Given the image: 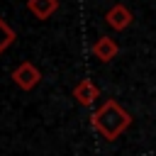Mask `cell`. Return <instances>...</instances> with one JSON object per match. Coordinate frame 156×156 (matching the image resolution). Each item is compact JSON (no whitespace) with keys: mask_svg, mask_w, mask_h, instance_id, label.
I'll return each instance as SVG.
<instances>
[{"mask_svg":"<svg viewBox=\"0 0 156 156\" xmlns=\"http://www.w3.org/2000/svg\"><path fill=\"white\" fill-rule=\"evenodd\" d=\"M90 124L93 129L107 139V141H115L117 136H122L129 127H132V115L117 102V100H105L93 115H90Z\"/></svg>","mask_w":156,"mask_h":156,"instance_id":"6da1fadb","label":"cell"},{"mask_svg":"<svg viewBox=\"0 0 156 156\" xmlns=\"http://www.w3.org/2000/svg\"><path fill=\"white\" fill-rule=\"evenodd\" d=\"M41 80V71L32 63V61H22L15 71H12V83L20 88V90H32L37 88Z\"/></svg>","mask_w":156,"mask_h":156,"instance_id":"7a4b0ae2","label":"cell"},{"mask_svg":"<svg viewBox=\"0 0 156 156\" xmlns=\"http://www.w3.org/2000/svg\"><path fill=\"white\" fill-rule=\"evenodd\" d=\"M132 12H129V7L127 5H112L107 12H105V22H107V27H112V29H117V32H124L129 24H132Z\"/></svg>","mask_w":156,"mask_h":156,"instance_id":"3957f363","label":"cell"},{"mask_svg":"<svg viewBox=\"0 0 156 156\" xmlns=\"http://www.w3.org/2000/svg\"><path fill=\"white\" fill-rule=\"evenodd\" d=\"M98 95H100V90H98V85H95L90 78H83V80L73 88V98H76V102H78L80 107H90V105L98 100Z\"/></svg>","mask_w":156,"mask_h":156,"instance_id":"277c9868","label":"cell"},{"mask_svg":"<svg viewBox=\"0 0 156 156\" xmlns=\"http://www.w3.org/2000/svg\"><path fill=\"white\" fill-rule=\"evenodd\" d=\"M117 51H119V46H117V41L110 39V37H98L95 44H93V54H95V58L102 61V63L112 61V58L117 56Z\"/></svg>","mask_w":156,"mask_h":156,"instance_id":"5b68a950","label":"cell"},{"mask_svg":"<svg viewBox=\"0 0 156 156\" xmlns=\"http://www.w3.org/2000/svg\"><path fill=\"white\" fill-rule=\"evenodd\" d=\"M27 10L37 20H49L58 10V0H27Z\"/></svg>","mask_w":156,"mask_h":156,"instance_id":"8992f818","label":"cell"},{"mask_svg":"<svg viewBox=\"0 0 156 156\" xmlns=\"http://www.w3.org/2000/svg\"><path fill=\"white\" fill-rule=\"evenodd\" d=\"M15 39H17L15 29H12V27H10L2 17H0V56H2V54L12 46V44H15Z\"/></svg>","mask_w":156,"mask_h":156,"instance_id":"52a82bcc","label":"cell"}]
</instances>
